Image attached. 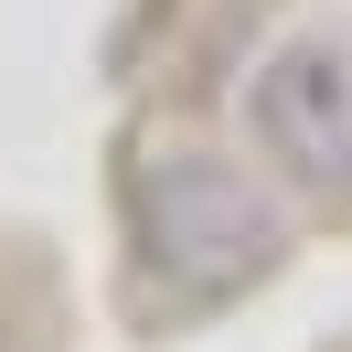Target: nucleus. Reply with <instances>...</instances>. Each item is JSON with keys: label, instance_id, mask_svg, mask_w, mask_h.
Returning a JSON list of instances; mask_svg holds the SVG:
<instances>
[{"label": "nucleus", "instance_id": "1", "mask_svg": "<svg viewBox=\"0 0 352 352\" xmlns=\"http://www.w3.org/2000/svg\"><path fill=\"white\" fill-rule=\"evenodd\" d=\"M139 235L182 288H235L278 256V203L214 150H150L139 160Z\"/></svg>", "mask_w": 352, "mask_h": 352}, {"label": "nucleus", "instance_id": "2", "mask_svg": "<svg viewBox=\"0 0 352 352\" xmlns=\"http://www.w3.org/2000/svg\"><path fill=\"white\" fill-rule=\"evenodd\" d=\"M245 107H256L267 160H288V182L352 203V43L309 32V43L267 54V75H256Z\"/></svg>", "mask_w": 352, "mask_h": 352}]
</instances>
